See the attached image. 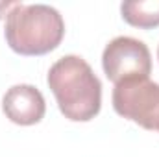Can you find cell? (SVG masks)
<instances>
[{
	"label": "cell",
	"instance_id": "cell-1",
	"mask_svg": "<svg viewBox=\"0 0 159 157\" xmlns=\"http://www.w3.org/2000/svg\"><path fill=\"white\" fill-rule=\"evenodd\" d=\"M46 81L65 118L87 122L100 113L102 83L83 57L63 56L50 67Z\"/></svg>",
	"mask_w": 159,
	"mask_h": 157
},
{
	"label": "cell",
	"instance_id": "cell-2",
	"mask_svg": "<svg viewBox=\"0 0 159 157\" xmlns=\"http://www.w3.org/2000/svg\"><path fill=\"white\" fill-rule=\"evenodd\" d=\"M6 41L20 56H43L59 46L65 22L59 11L46 4H15L6 15Z\"/></svg>",
	"mask_w": 159,
	"mask_h": 157
},
{
	"label": "cell",
	"instance_id": "cell-3",
	"mask_svg": "<svg viewBox=\"0 0 159 157\" xmlns=\"http://www.w3.org/2000/svg\"><path fill=\"white\" fill-rule=\"evenodd\" d=\"M113 107L120 117L139 124L141 128L159 131V83L141 78L115 85Z\"/></svg>",
	"mask_w": 159,
	"mask_h": 157
},
{
	"label": "cell",
	"instance_id": "cell-4",
	"mask_svg": "<svg viewBox=\"0 0 159 157\" xmlns=\"http://www.w3.org/2000/svg\"><path fill=\"white\" fill-rule=\"evenodd\" d=\"M102 67L106 76L119 85L128 79L148 78L152 72V56L143 41L120 35L104 48Z\"/></svg>",
	"mask_w": 159,
	"mask_h": 157
},
{
	"label": "cell",
	"instance_id": "cell-5",
	"mask_svg": "<svg viewBox=\"0 0 159 157\" xmlns=\"http://www.w3.org/2000/svg\"><path fill=\"white\" fill-rule=\"evenodd\" d=\"M2 109H4V115L13 124L34 126L43 120L46 104H44V96L41 94L37 87L20 83L6 91L2 98Z\"/></svg>",
	"mask_w": 159,
	"mask_h": 157
},
{
	"label": "cell",
	"instance_id": "cell-6",
	"mask_svg": "<svg viewBox=\"0 0 159 157\" xmlns=\"http://www.w3.org/2000/svg\"><path fill=\"white\" fill-rule=\"evenodd\" d=\"M122 19L143 30L159 26V0H128L120 6Z\"/></svg>",
	"mask_w": 159,
	"mask_h": 157
},
{
	"label": "cell",
	"instance_id": "cell-7",
	"mask_svg": "<svg viewBox=\"0 0 159 157\" xmlns=\"http://www.w3.org/2000/svg\"><path fill=\"white\" fill-rule=\"evenodd\" d=\"M17 2H0V19L4 15H7V9H11Z\"/></svg>",
	"mask_w": 159,
	"mask_h": 157
},
{
	"label": "cell",
	"instance_id": "cell-8",
	"mask_svg": "<svg viewBox=\"0 0 159 157\" xmlns=\"http://www.w3.org/2000/svg\"><path fill=\"white\" fill-rule=\"evenodd\" d=\"M157 57H159V48H157Z\"/></svg>",
	"mask_w": 159,
	"mask_h": 157
}]
</instances>
